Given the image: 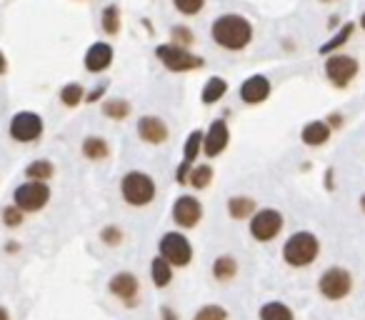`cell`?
Segmentation results:
<instances>
[{"label": "cell", "instance_id": "1", "mask_svg": "<svg viewBox=\"0 0 365 320\" xmlns=\"http://www.w3.org/2000/svg\"><path fill=\"white\" fill-rule=\"evenodd\" d=\"M210 38L225 50H243L248 48L250 41H253V25H250V21L245 15L225 13L213 21Z\"/></svg>", "mask_w": 365, "mask_h": 320}, {"label": "cell", "instance_id": "2", "mask_svg": "<svg viewBox=\"0 0 365 320\" xmlns=\"http://www.w3.org/2000/svg\"><path fill=\"white\" fill-rule=\"evenodd\" d=\"M155 181H153L151 175L143 173V170H131V173L123 175V181H120V195H123V201L133 208H145V205H151L155 201Z\"/></svg>", "mask_w": 365, "mask_h": 320}, {"label": "cell", "instance_id": "3", "mask_svg": "<svg viewBox=\"0 0 365 320\" xmlns=\"http://www.w3.org/2000/svg\"><path fill=\"white\" fill-rule=\"evenodd\" d=\"M318 253H320V243H318V238L313 233H308V230L293 233L285 240V245H283V260L290 268H308L318 258Z\"/></svg>", "mask_w": 365, "mask_h": 320}, {"label": "cell", "instance_id": "4", "mask_svg": "<svg viewBox=\"0 0 365 320\" xmlns=\"http://www.w3.org/2000/svg\"><path fill=\"white\" fill-rule=\"evenodd\" d=\"M155 58H158L168 70H173V73H186V70L203 68V58L188 53V50L183 48V45H178V43H163V45H158V48H155Z\"/></svg>", "mask_w": 365, "mask_h": 320}, {"label": "cell", "instance_id": "5", "mask_svg": "<svg viewBox=\"0 0 365 320\" xmlns=\"http://www.w3.org/2000/svg\"><path fill=\"white\" fill-rule=\"evenodd\" d=\"M158 248H160V255L166 258L173 268H186V265L193 260V245H190V240H188L183 233H178V230L163 233Z\"/></svg>", "mask_w": 365, "mask_h": 320}, {"label": "cell", "instance_id": "6", "mask_svg": "<svg viewBox=\"0 0 365 320\" xmlns=\"http://www.w3.org/2000/svg\"><path fill=\"white\" fill-rule=\"evenodd\" d=\"M323 70H325V78H328L335 88H348V85L355 80V76H358L360 65H358V60L353 56H348V53H331L328 60H325Z\"/></svg>", "mask_w": 365, "mask_h": 320}, {"label": "cell", "instance_id": "7", "mask_svg": "<svg viewBox=\"0 0 365 320\" xmlns=\"http://www.w3.org/2000/svg\"><path fill=\"white\" fill-rule=\"evenodd\" d=\"M48 201H50V188L43 181L21 183L13 190V203L23 213H38V210H43L48 205Z\"/></svg>", "mask_w": 365, "mask_h": 320}, {"label": "cell", "instance_id": "8", "mask_svg": "<svg viewBox=\"0 0 365 320\" xmlns=\"http://www.w3.org/2000/svg\"><path fill=\"white\" fill-rule=\"evenodd\" d=\"M283 230V216L273 208H263L255 210L250 216V236L258 243H270L273 238Z\"/></svg>", "mask_w": 365, "mask_h": 320}, {"label": "cell", "instance_id": "9", "mask_svg": "<svg viewBox=\"0 0 365 320\" xmlns=\"http://www.w3.org/2000/svg\"><path fill=\"white\" fill-rule=\"evenodd\" d=\"M10 138L18 143H33L43 135V118L33 111H21L10 118Z\"/></svg>", "mask_w": 365, "mask_h": 320}, {"label": "cell", "instance_id": "10", "mask_svg": "<svg viewBox=\"0 0 365 320\" xmlns=\"http://www.w3.org/2000/svg\"><path fill=\"white\" fill-rule=\"evenodd\" d=\"M173 223L178 225V228H195V225L203 220V203L198 201V198H193V195H180L178 201L173 203Z\"/></svg>", "mask_w": 365, "mask_h": 320}, {"label": "cell", "instance_id": "11", "mask_svg": "<svg viewBox=\"0 0 365 320\" xmlns=\"http://www.w3.org/2000/svg\"><path fill=\"white\" fill-rule=\"evenodd\" d=\"M318 288H320V293H323L328 300H340L351 293L353 278H351V273L343 271V268H328V271L320 275V280H318Z\"/></svg>", "mask_w": 365, "mask_h": 320}, {"label": "cell", "instance_id": "12", "mask_svg": "<svg viewBox=\"0 0 365 320\" xmlns=\"http://www.w3.org/2000/svg\"><path fill=\"white\" fill-rule=\"evenodd\" d=\"M228 140H230V130H228V123L223 118L213 120L210 128L203 135V153L206 158H218L228 148Z\"/></svg>", "mask_w": 365, "mask_h": 320}, {"label": "cell", "instance_id": "13", "mask_svg": "<svg viewBox=\"0 0 365 320\" xmlns=\"http://www.w3.org/2000/svg\"><path fill=\"white\" fill-rule=\"evenodd\" d=\"M108 290H111L118 300H123L125 306H135V300H138V295H140V283L133 273L123 271L113 275L111 283H108Z\"/></svg>", "mask_w": 365, "mask_h": 320}, {"label": "cell", "instance_id": "14", "mask_svg": "<svg viewBox=\"0 0 365 320\" xmlns=\"http://www.w3.org/2000/svg\"><path fill=\"white\" fill-rule=\"evenodd\" d=\"M270 95V80L265 76H250L241 85V100L248 105H261Z\"/></svg>", "mask_w": 365, "mask_h": 320}, {"label": "cell", "instance_id": "15", "mask_svg": "<svg viewBox=\"0 0 365 320\" xmlns=\"http://www.w3.org/2000/svg\"><path fill=\"white\" fill-rule=\"evenodd\" d=\"M138 135L140 140L151 143V146H160V143L168 140V126L158 115H143L138 120Z\"/></svg>", "mask_w": 365, "mask_h": 320}, {"label": "cell", "instance_id": "16", "mask_svg": "<svg viewBox=\"0 0 365 320\" xmlns=\"http://www.w3.org/2000/svg\"><path fill=\"white\" fill-rule=\"evenodd\" d=\"M113 63V45L108 43H93L85 53V70L88 73H103Z\"/></svg>", "mask_w": 365, "mask_h": 320}, {"label": "cell", "instance_id": "17", "mask_svg": "<svg viewBox=\"0 0 365 320\" xmlns=\"http://www.w3.org/2000/svg\"><path fill=\"white\" fill-rule=\"evenodd\" d=\"M300 140L310 148L325 146V143L331 140V126H328L325 120H310L308 126L300 130Z\"/></svg>", "mask_w": 365, "mask_h": 320}, {"label": "cell", "instance_id": "18", "mask_svg": "<svg viewBox=\"0 0 365 320\" xmlns=\"http://www.w3.org/2000/svg\"><path fill=\"white\" fill-rule=\"evenodd\" d=\"M151 280L155 288H168L173 280V265L163 255H155L151 263Z\"/></svg>", "mask_w": 365, "mask_h": 320}, {"label": "cell", "instance_id": "19", "mask_svg": "<svg viewBox=\"0 0 365 320\" xmlns=\"http://www.w3.org/2000/svg\"><path fill=\"white\" fill-rule=\"evenodd\" d=\"M353 33H355V23H343V25L338 28V33L333 35L331 41L320 45V56H331V53H338V50L343 48L345 43L351 41Z\"/></svg>", "mask_w": 365, "mask_h": 320}, {"label": "cell", "instance_id": "20", "mask_svg": "<svg viewBox=\"0 0 365 320\" xmlns=\"http://www.w3.org/2000/svg\"><path fill=\"white\" fill-rule=\"evenodd\" d=\"M215 280H221V283H228V280H233L238 275V263H235L233 255H218L213 260V268H210Z\"/></svg>", "mask_w": 365, "mask_h": 320}, {"label": "cell", "instance_id": "21", "mask_svg": "<svg viewBox=\"0 0 365 320\" xmlns=\"http://www.w3.org/2000/svg\"><path fill=\"white\" fill-rule=\"evenodd\" d=\"M228 213L233 220H245L255 213V201L248 198V195H233L230 201H228Z\"/></svg>", "mask_w": 365, "mask_h": 320}, {"label": "cell", "instance_id": "22", "mask_svg": "<svg viewBox=\"0 0 365 320\" xmlns=\"http://www.w3.org/2000/svg\"><path fill=\"white\" fill-rule=\"evenodd\" d=\"M225 93H228V80L221 76H213V78H208L206 88L200 93V100L206 105H213V103H218V100H223Z\"/></svg>", "mask_w": 365, "mask_h": 320}, {"label": "cell", "instance_id": "23", "mask_svg": "<svg viewBox=\"0 0 365 320\" xmlns=\"http://www.w3.org/2000/svg\"><path fill=\"white\" fill-rule=\"evenodd\" d=\"M53 173H56V165L50 163V160H33L28 168H25V175H28V181H50L53 178Z\"/></svg>", "mask_w": 365, "mask_h": 320}, {"label": "cell", "instance_id": "24", "mask_svg": "<svg viewBox=\"0 0 365 320\" xmlns=\"http://www.w3.org/2000/svg\"><path fill=\"white\" fill-rule=\"evenodd\" d=\"M83 155L88 160H105L108 158V143L98 135H88L83 140Z\"/></svg>", "mask_w": 365, "mask_h": 320}, {"label": "cell", "instance_id": "25", "mask_svg": "<svg viewBox=\"0 0 365 320\" xmlns=\"http://www.w3.org/2000/svg\"><path fill=\"white\" fill-rule=\"evenodd\" d=\"M261 320H296L293 310L288 306H283L278 300H270L261 308Z\"/></svg>", "mask_w": 365, "mask_h": 320}, {"label": "cell", "instance_id": "26", "mask_svg": "<svg viewBox=\"0 0 365 320\" xmlns=\"http://www.w3.org/2000/svg\"><path fill=\"white\" fill-rule=\"evenodd\" d=\"M203 135H206L203 130H193L190 135H188L186 148H183V163H190V165H195L198 153L203 150Z\"/></svg>", "mask_w": 365, "mask_h": 320}, {"label": "cell", "instance_id": "27", "mask_svg": "<svg viewBox=\"0 0 365 320\" xmlns=\"http://www.w3.org/2000/svg\"><path fill=\"white\" fill-rule=\"evenodd\" d=\"M210 181H213V168H210V165H193V168H190L188 183H190L195 190L208 188V185H210Z\"/></svg>", "mask_w": 365, "mask_h": 320}, {"label": "cell", "instance_id": "28", "mask_svg": "<svg viewBox=\"0 0 365 320\" xmlns=\"http://www.w3.org/2000/svg\"><path fill=\"white\" fill-rule=\"evenodd\" d=\"M131 113V103L128 100H105L103 103V115L111 120H125Z\"/></svg>", "mask_w": 365, "mask_h": 320}, {"label": "cell", "instance_id": "29", "mask_svg": "<svg viewBox=\"0 0 365 320\" xmlns=\"http://www.w3.org/2000/svg\"><path fill=\"white\" fill-rule=\"evenodd\" d=\"M60 100H63V105H68V108H76L78 103H83V100H85L83 85H80V83H68V85H63Z\"/></svg>", "mask_w": 365, "mask_h": 320}, {"label": "cell", "instance_id": "30", "mask_svg": "<svg viewBox=\"0 0 365 320\" xmlns=\"http://www.w3.org/2000/svg\"><path fill=\"white\" fill-rule=\"evenodd\" d=\"M103 30L108 35H115L120 30V13H118V5H108L103 10Z\"/></svg>", "mask_w": 365, "mask_h": 320}, {"label": "cell", "instance_id": "31", "mask_svg": "<svg viewBox=\"0 0 365 320\" xmlns=\"http://www.w3.org/2000/svg\"><path fill=\"white\" fill-rule=\"evenodd\" d=\"M193 320H228V310L223 306H203Z\"/></svg>", "mask_w": 365, "mask_h": 320}, {"label": "cell", "instance_id": "32", "mask_svg": "<svg viewBox=\"0 0 365 320\" xmlns=\"http://www.w3.org/2000/svg\"><path fill=\"white\" fill-rule=\"evenodd\" d=\"M173 5L183 15H198L206 8V0H173Z\"/></svg>", "mask_w": 365, "mask_h": 320}, {"label": "cell", "instance_id": "33", "mask_svg": "<svg viewBox=\"0 0 365 320\" xmlns=\"http://www.w3.org/2000/svg\"><path fill=\"white\" fill-rule=\"evenodd\" d=\"M3 223L8 225V228H18V225L23 223V210L18 208V205H8V208H3Z\"/></svg>", "mask_w": 365, "mask_h": 320}, {"label": "cell", "instance_id": "34", "mask_svg": "<svg viewBox=\"0 0 365 320\" xmlns=\"http://www.w3.org/2000/svg\"><path fill=\"white\" fill-rule=\"evenodd\" d=\"M100 240H103L105 245H120L123 243V230L115 228V225H108V228L100 230Z\"/></svg>", "mask_w": 365, "mask_h": 320}, {"label": "cell", "instance_id": "35", "mask_svg": "<svg viewBox=\"0 0 365 320\" xmlns=\"http://www.w3.org/2000/svg\"><path fill=\"white\" fill-rule=\"evenodd\" d=\"M170 35H173V41L175 43H180V45H190L193 43V33L188 28H183V25H178V28H173L170 30Z\"/></svg>", "mask_w": 365, "mask_h": 320}, {"label": "cell", "instance_id": "36", "mask_svg": "<svg viewBox=\"0 0 365 320\" xmlns=\"http://www.w3.org/2000/svg\"><path fill=\"white\" fill-rule=\"evenodd\" d=\"M103 93H105V85H100V88H96V91H93L88 98H85V100H88V103H96V100H98L100 95H103Z\"/></svg>", "mask_w": 365, "mask_h": 320}, {"label": "cell", "instance_id": "37", "mask_svg": "<svg viewBox=\"0 0 365 320\" xmlns=\"http://www.w3.org/2000/svg\"><path fill=\"white\" fill-rule=\"evenodd\" d=\"M160 318L163 320H178V315H175V310H170V308H163V310H160Z\"/></svg>", "mask_w": 365, "mask_h": 320}, {"label": "cell", "instance_id": "38", "mask_svg": "<svg viewBox=\"0 0 365 320\" xmlns=\"http://www.w3.org/2000/svg\"><path fill=\"white\" fill-rule=\"evenodd\" d=\"M8 70V60H5V53H3V50H0V76H3V73H5Z\"/></svg>", "mask_w": 365, "mask_h": 320}, {"label": "cell", "instance_id": "39", "mask_svg": "<svg viewBox=\"0 0 365 320\" xmlns=\"http://www.w3.org/2000/svg\"><path fill=\"white\" fill-rule=\"evenodd\" d=\"M0 320H10V313H8L3 306H0Z\"/></svg>", "mask_w": 365, "mask_h": 320}, {"label": "cell", "instance_id": "40", "mask_svg": "<svg viewBox=\"0 0 365 320\" xmlns=\"http://www.w3.org/2000/svg\"><path fill=\"white\" fill-rule=\"evenodd\" d=\"M358 25H360V28L365 30V10H363V13H360V18H358Z\"/></svg>", "mask_w": 365, "mask_h": 320}, {"label": "cell", "instance_id": "41", "mask_svg": "<svg viewBox=\"0 0 365 320\" xmlns=\"http://www.w3.org/2000/svg\"><path fill=\"white\" fill-rule=\"evenodd\" d=\"M320 3H325V5H331V3H338V0H320Z\"/></svg>", "mask_w": 365, "mask_h": 320}, {"label": "cell", "instance_id": "42", "mask_svg": "<svg viewBox=\"0 0 365 320\" xmlns=\"http://www.w3.org/2000/svg\"><path fill=\"white\" fill-rule=\"evenodd\" d=\"M360 208L365 210V195H363V198H360Z\"/></svg>", "mask_w": 365, "mask_h": 320}]
</instances>
